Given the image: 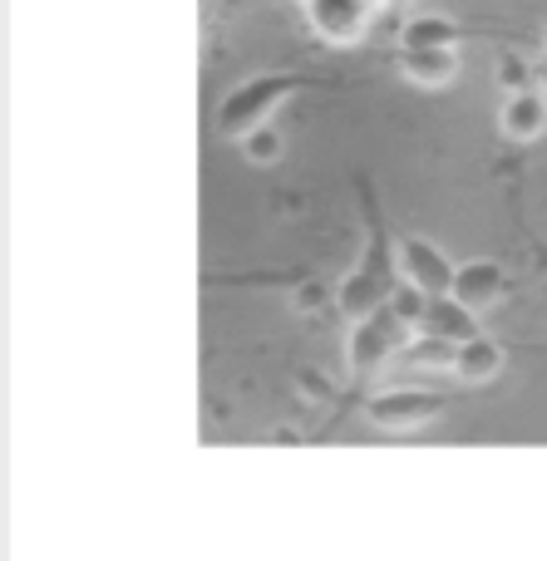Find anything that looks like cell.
I'll use <instances>...</instances> for the list:
<instances>
[{
	"mask_svg": "<svg viewBox=\"0 0 547 561\" xmlns=\"http://www.w3.org/2000/svg\"><path fill=\"white\" fill-rule=\"evenodd\" d=\"M395 286H400V280H395L390 242H385V227H380V217H375V207H371V252H365L361 272L345 280L341 300H345L351 316H371V310H380L385 300L395 296Z\"/></svg>",
	"mask_w": 547,
	"mask_h": 561,
	"instance_id": "cell-1",
	"label": "cell"
},
{
	"mask_svg": "<svg viewBox=\"0 0 547 561\" xmlns=\"http://www.w3.org/2000/svg\"><path fill=\"white\" fill-rule=\"evenodd\" d=\"M404 340H410V320H400L390 310V300H385V306L371 310V316L355 325V335H351V365H355V375H375V369H380L390 355H400Z\"/></svg>",
	"mask_w": 547,
	"mask_h": 561,
	"instance_id": "cell-2",
	"label": "cell"
},
{
	"mask_svg": "<svg viewBox=\"0 0 547 561\" xmlns=\"http://www.w3.org/2000/svg\"><path fill=\"white\" fill-rule=\"evenodd\" d=\"M365 414L380 428H420L444 414V394H430V389H390V394L371 399Z\"/></svg>",
	"mask_w": 547,
	"mask_h": 561,
	"instance_id": "cell-3",
	"label": "cell"
},
{
	"mask_svg": "<svg viewBox=\"0 0 547 561\" xmlns=\"http://www.w3.org/2000/svg\"><path fill=\"white\" fill-rule=\"evenodd\" d=\"M400 272L410 286H420L424 296H449V286H454V266L444 262L440 247L420 242V237H410V242L400 247Z\"/></svg>",
	"mask_w": 547,
	"mask_h": 561,
	"instance_id": "cell-4",
	"label": "cell"
},
{
	"mask_svg": "<svg viewBox=\"0 0 547 561\" xmlns=\"http://www.w3.org/2000/svg\"><path fill=\"white\" fill-rule=\"evenodd\" d=\"M420 325V335H434V340H449V345H464V340L483 335L479 320H474L469 306H459L454 296H430V306H424V316L414 320Z\"/></svg>",
	"mask_w": 547,
	"mask_h": 561,
	"instance_id": "cell-5",
	"label": "cell"
},
{
	"mask_svg": "<svg viewBox=\"0 0 547 561\" xmlns=\"http://www.w3.org/2000/svg\"><path fill=\"white\" fill-rule=\"evenodd\" d=\"M503 286H509V276H503L499 262H464V266H454L449 296L459 300V306H469V310H483V306H493V300L503 296Z\"/></svg>",
	"mask_w": 547,
	"mask_h": 561,
	"instance_id": "cell-6",
	"label": "cell"
},
{
	"mask_svg": "<svg viewBox=\"0 0 547 561\" xmlns=\"http://www.w3.org/2000/svg\"><path fill=\"white\" fill-rule=\"evenodd\" d=\"M296 89V79H257V84H247L237 99H227L223 108V124L227 128H252L262 124V114L276 104V99H286Z\"/></svg>",
	"mask_w": 547,
	"mask_h": 561,
	"instance_id": "cell-7",
	"label": "cell"
},
{
	"mask_svg": "<svg viewBox=\"0 0 547 561\" xmlns=\"http://www.w3.org/2000/svg\"><path fill=\"white\" fill-rule=\"evenodd\" d=\"M543 124H547V99H543V89H523V94H509L503 99V134L509 138H538L543 134Z\"/></svg>",
	"mask_w": 547,
	"mask_h": 561,
	"instance_id": "cell-8",
	"label": "cell"
},
{
	"mask_svg": "<svg viewBox=\"0 0 547 561\" xmlns=\"http://www.w3.org/2000/svg\"><path fill=\"white\" fill-rule=\"evenodd\" d=\"M365 20H371V5H345V0H326V5H311V25L321 30L326 39H341V45H351V39L361 35Z\"/></svg>",
	"mask_w": 547,
	"mask_h": 561,
	"instance_id": "cell-9",
	"label": "cell"
},
{
	"mask_svg": "<svg viewBox=\"0 0 547 561\" xmlns=\"http://www.w3.org/2000/svg\"><path fill=\"white\" fill-rule=\"evenodd\" d=\"M400 69H404V79H414V84L440 89V84H449V79H454L459 55H454V49H404Z\"/></svg>",
	"mask_w": 547,
	"mask_h": 561,
	"instance_id": "cell-10",
	"label": "cell"
},
{
	"mask_svg": "<svg viewBox=\"0 0 547 561\" xmlns=\"http://www.w3.org/2000/svg\"><path fill=\"white\" fill-rule=\"evenodd\" d=\"M503 365V350L493 345L489 335H474L459 345V355H454V369H459V379H469V385H479V379H493Z\"/></svg>",
	"mask_w": 547,
	"mask_h": 561,
	"instance_id": "cell-11",
	"label": "cell"
},
{
	"mask_svg": "<svg viewBox=\"0 0 547 561\" xmlns=\"http://www.w3.org/2000/svg\"><path fill=\"white\" fill-rule=\"evenodd\" d=\"M459 39V25L444 15H420L404 25V49H454Z\"/></svg>",
	"mask_w": 547,
	"mask_h": 561,
	"instance_id": "cell-12",
	"label": "cell"
},
{
	"mask_svg": "<svg viewBox=\"0 0 547 561\" xmlns=\"http://www.w3.org/2000/svg\"><path fill=\"white\" fill-rule=\"evenodd\" d=\"M454 355H459V345L434 340V335H420L414 345L400 350V359H404V365H414V369H454Z\"/></svg>",
	"mask_w": 547,
	"mask_h": 561,
	"instance_id": "cell-13",
	"label": "cell"
},
{
	"mask_svg": "<svg viewBox=\"0 0 547 561\" xmlns=\"http://www.w3.org/2000/svg\"><path fill=\"white\" fill-rule=\"evenodd\" d=\"M424 306H430V296H424L420 286H410V280H404V286H395L390 310H395V316H400V320H410V325H414V320L424 316Z\"/></svg>",
	"mask_w": 547,
	"mask_h": 561,
	"instance_id": "cell-14",
	"label": "cell"
},
{
	"mask_svg": "<svg viewBox=\"0 0 547 561\" xmlns=\"http://www.w3.org/2000/svg\"><path fill=\"white\" fill-rule=\"evenodd\" d=\"M499 79H503V89H509V94H523V89H533V79H528V69H523V59H503V65H499Z\"/></svg>",
	"mask_w": 547,
	"mask_h": 561,
	"instance_id": "cell-15",
	"label": "cell"
},
{
	"mask_svg": "<svg viewBox=\"0 0 547 561\" xmlns=\"http://www.w3.org/2000/svg\"><path fill=\"white\" fill-rule=\"evenodd\" d=\"M276 148H282V138H276L272 128H257V134H252V144H247V153H252V158H262V163H266V158H276Z\"/></svg>",
	"mask_w": 547,
	"mask_h": 561,
	"instance_id": "cell-16",
	"label": "cell"
},
{
	"mask_svg": "<svg viewBox=\"0 0 547 561\" xmlns=\"http://www.w3.org/2000/svg\"><path fill=\"white\" fill-rule=\"evenodd\" d=\"M321 300H326V286H316V280H311V286L296 290V306H306V310H316Z\"/></svg>",
	"mask_w": 547,
	"mask_h": 561,
	"instance_id": "cell-17",
	"label": "cell"
},
{
	"mask_svg": "<svg viewBox=\"0 0 547 561\" xmlns=\"http://www.w3.org/2000/svg\"><path fill=\"white\" fill-rule=\"evenodd\" d=\"M543 84H547V59H543Z\"/></svg>",
	"mask_w": 547,
	"mask_h": 561,
	"instance_id": "cell-18",
	"label": "cell"
}]
</instances>
